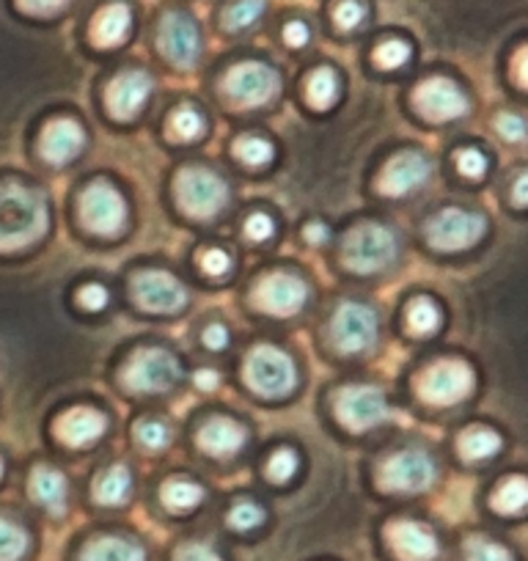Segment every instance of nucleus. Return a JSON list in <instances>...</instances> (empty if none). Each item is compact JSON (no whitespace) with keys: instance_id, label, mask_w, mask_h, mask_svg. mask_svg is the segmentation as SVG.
<instances>
[{"instance_id":"nucleus-20","label":"nucleus","mask_w":528,"mask_h":561,"mask_svg":"<svg viewBox=\"0 0 528 561\" xmlns=\"http://www.w3.org/2000/svg\"><path fill=\"white\" fill-rule=\"evenodd\" d=\"M85 133L74 118H53L42 133V158L53 165H64L80 154Z\"/></svg>"},{"instance_id":"nucleus-3","label":"nucleus","mask_w":528,"mask_h":561,"mask_svg":"<svg viewBox=\"0 0 528 561\" xmlns=\"http://www.w3.org/2000/svg\"><path fill=\"white\" fill-rule=\"evenodd\" d=\"M473 386H477V375L466 360L446 358L429 366L418 380V393L433 408H451V404L462 402L471 397Z\"/></svg>"},{"instance_id":"nucleus-11","label":"nucleus","mask_w":528,"mask_h":561,"mask_svg":"<svg viewBox=\"0 0 528 561\" xmlns=\"http://www.w3.org/2000/svg\"><path fill=\"white\" fill-rule=\"evenodd\" d=\"M333 408H336V419L353 433H364V430L377 427L388 419L386 397L371 386L344 388V391H338Z\"/></svg>"},{"instance_id":"nucleus-46","label":"nucleus","mask_w":528,"mask_h":561,"mask_svg":"<svg viewBox=\"0 0 528 561\" xmlns=\"http://www.w3.org/2000/svg\"><path fill=\"white\" fill-rule=\"evenodd\" d=\"M245 231H248V237H251V240L262 242V240H271L273 231H276V224L271 220V215L259 213V215H251V218H248Z\"/></svg>"},{"instance_id":"nucleus-14","label":"nucleus","mask_w":528,"mask_h":561,"mask_svg":"<svg viewBox=\"0 0 528 561\" xmlns=\"http://www.w3.org/2000/svg\"><path fill=\"white\" fill-rule=\"evenodd\" d=\"M309 289L303 280L292 273H271L262 278L253 289V300L259 309L271 311L276 317H292L303 309Z\"/></svg>"},{"instance_id":"nucleus-8","label":"nucleus","mask_w":528,"mask_h":561,"mask_svg":"<svg viewBox=\"0 0 528 561\" xmlns=\"http://www.w3.org/2000/svg\"><path fill=\"white\" fill-rule=\"evenodd\" d=\"M278 89H282L278 72L264 64H237L223 78L226 96L240 107L267 105L276 100Z\"/></svg>"},{"instance_id":"nucleus-54","label":"nucleus","mask_w":528,"mask_h":561,"mask_svg":"<svg viewBox=\"0 0 528 561\" xmlns=\"http://www.w3.org/2000/svg\"><path fill=\"white\" fill-rule=\"evenodd\" d=\"M306 240H309V242H322V240H325V226H322V224L306 226Z\"/></svg>"},{"instance_id":"nucleus-12","label":"nucleus","mask_w":528,"mask_h":561,"mask_svg":"<svg viewBox=\"0 0 528 561\" xmlns=\"http://www.w3.org/2000/svg\"><path fill=\"white\" fill-rule=\"evenodd\" d=\"M133 298L141 309L171 314V311H180L185 306L187 293L180 280L165 270H141L133 278Z\"/></svg>"},{"instance_id":"nucleus-44","label":"nucleus","mask_w":528,"mask_h":561,"mask_svg":"<svg viewBox=\"0 0 528 561\" xmlns=\"http://www.w3.org/2000/svg\"><path fill=\"white\" fill-rule=\"evenodd\" d=\"M20 9L34 18H50V14H58L61 9H67L72 0H18Z\"/></svg>"},{"instance_id":"nucleus-21","label":"nucleus","mask_w":528,"mask_h":561,"mask_svg":"<svg viewBox=\"0 0 528 561\" xmlns=\"http://www.w3.org/2000/svg\"><path fill=\"white\" fill-rule=\"evenodd\" d=\"M107 427V419L100 410L91 408H72L64 415H58L56 421V435L61 444L74 446V449H83V446L94 444Z\"/></svg>"},{"instance_id":"nucleus-7","label":"nucleus","mask_w":528,"mask_h":561,"mask_svg":"<svg viewBox=\"0 0 528 561\" xmlns=\"http://www.w3.org/2000/svg\"><path fill=\"white\" fill-rule=\"evenodd\" d=\"M245 382L262 397H284L298 382V371L282 350L256 347L245 360Z\"/></svg>"},{"instance_id":"nucleus-29","label":"nucleus","mask_w":528,"mask_h":561,"mask_svg":"<svg viewBox=\"0 0 528 561\" xmlns=\"http://www.w3.org/2000/svg\"><path fill=\"white\" fill-rule=\"evenodd\" d=\"M526 501H528L526 479L512 477L493 493V510L501 512V515H517V512L526 510Z\"/></svg>"},{"instance_id":"nucleus-5","label":"nucleus","mask_w":528,"mask_h":561,"mask_svg":"<svg viewBox=\"0 0 528 561\" xmlns=\"http://www.w3.org/2000/svg\"><path fill=\"white\" fill-rule=\"evenodd\" d=\"M176 198L187 215L207 220L229 204V185L213 171L185 169L176 176Z\"/></svg>"},{"instance_id":"nucleus-17","label":"nucleus","mask_w":528,"mask_h":561,"mask_svg":"<svg viewBox=\"0 0 528 561\" xmlns=\"http://www.w3.org/2000/svg\"><path fill=\"white\" fill-rule=\"evenodd\" d=\"M152 78L141 69H129V72H122L113 78V83L107 85V111H111L113 118H127L138 116L141 107L147 105L149 94H152Z\"/></svg>"},{"instance_id":"nucleus-40","label":"nucleus","mask_w":528,"mask_h":561,"mask_svg":"<svg viewBox=\"0 0 528 561\" xmlns=\"http://www.w3.org/2000/svg\"><path fill=\"white\" fill-rule=\"evenodd\" d=\"M333 18H336L338 28L353 31L364 23L366 9H364V3H358V0H342V3L336 7V14H333Z\"/></svg>"},{"instance_id":"nucleus-2","label":"nucleus","mask_w":528,"mask_h":561,"mask_svg":"<svg viewBox=\"0 0 528 561\" xmlns=\"http://www.w3.org/2000/svg\"><path fill=\"white\" fill-rule=\"evenodd\" d=\"M342 256L353 273H380L397 259V237L382 224H360L344 240Z\"/></svg>"},{"instance_id":"nucleus-9","label":"nucleus","mask_w":528,"mask_h":561,"mask_svg":"<svg viewBox=\"0 0 528 561\" xmlns=\"http://www.w3.org/2000/svg\"><path fill=\"white\" fill-rule=\"evenodd\" d=\"M377 482L386 493H418L435 482V466L424 451L405 449L382 460Z\"/></svg>"},{"instance_id":"nucleus-52","label":"nucleus","mask_w":528,"mask_h":561,"mask_svg":"<svg viewBox=\"0 0 528 561\" xmlns=\"http://www.w3.org/2000/svg\"><path fill=\"white\" fill-rule=\"evenodd\" d=\"M526 202H528V176L517 174V180H515V204H517V207H526Z\"/></svg>"},{"instance_id":"nucleus-27","label":"nucleus","mask_w":528,"mask_h":561,"mask_svg":"<svg viewBox=\"0 0 528 561\" xmlns=\"http://www.w3.org/2000/svg\"><path fill=\"white\" fill-rule=\"evenodd\" d=\"M501 449V435L490 427H468L460 435V451L466 460H490Z\"/></svg>"},{"instance_id":"nucleus-39","label":"nucleus","mask_w":528,"mask_h":561,"mask_svg":"<svg viewBox=\"0 0 528 561\" xmlns=\"http://www.w3.org/2000/svg\"><path fill=\"white\" fill-rule=\"evenodd\" d=\"M262 520H264V512L259 510L256 504H251V501H242V504H237L234 510L229 512V523L237 528V531L256 528Z\"/></svg>"},{"instance_id":"nucleus-6","label":"nucleus","mask_w":528,"mask_h":561,"mask_svg":"<svg viewBox=\"0 0 528 561\" xmlns=\"http://www.w3.org/2000/svg\"><path fill=\"white\" fill-rule=\"evenodd\" d=\"M80 218L94 234L116 237L127 226V204L111 182L96 180L80 196Z\"/></svg>"},{"instance_id":"nucleus-33","label":"nucleus","mask_w":528,"mask_h":561,"mask_svg":"<svg viewBox=\"0 0 528 561\" xmlns=\"http://www.w3.org/2000/svg\"><path fill=\"white\" fill-rule=\"evenodd\" d=\"M264 7H267L264 0H234V3L223 12V25L229 31L248 28V25H253L262 18Z\"/></svg>"},{"instance_id":"nucleus-53","label":"nucleus","mask_w":528,"mask_h":561,"mask_svg":"<svg viewBox=\"0 0 528 561\" xmlns=\"http://www.w3.org/2000/svg\"><path fill=\"white\" fill-rule=\"evenodd\" d=\"M526 47L523 50H517L515 56V78H517V85H526Z\"/></svg>"},{"instance_id":"nucleus-50","label":"nucleus","mask_w":528,"mask_h":561,"mask_svg":"<svg viewBox=\"0 0 528 561\" xmlns=\"http://www.w3.org/2000/svg\"><path fill=\"white\" fill-rule=\"evenodd\" d=\"M284 39L292 47H303L306 42H309V28H306L303 23H289L287 28H284Z\"/></svg>"},{"instance_id":"nucleus-36","label":"nucleus","mask_w":528,"mask_h":561,"mask_svg":"<svg viewBox=\"0 0 528 561\" xmlns=\"http://www.w3.org/2000/svg\"><path fill=\"white\" fill-rule=\"evenodd\" d=\"M204 133V118L198 116L193 107H180L171 116V138L176 140H193Z\"/></svg>"},{"instance_id":"nucleus-19","label":"nucleus","mask_w":528,"mask_h":561,"mask_svg":"<svg viewBox=\"0 0 528 561\" xmlns=\"http://www.w3.org/2000/svg\"><path fill=\"white\" fill-rule=\"evenodd\" d=\"M388 542L402 561H433L438 556V539L416 520H397L388 526Z\"/></svg>"},{"instance_id":"nucleus-47","label":"nucleus","mask_w":528,"mask_h":561,"mask_svg":"<svg viewBox=\"0 0 528 561\" xmlns=\"http://www.w3.org/2000/svg\"><path fill=\"white\" fill-rule=\"evenodd\" d=\"M78 304L89 311H102L107 304V289L100 287V284H89L78 293Z\"/></svg>"},{"instance_id":"nucleus-4","label":"nucleus","mask_w":528,"mask_h":561,"mask_svg":"<svg viewBox=\"0 0 528 561\" xmlns=\"http://www.w3.org/2000/svg\"><path fill=\"white\" fill-rule=\"evenodd\" d=\"M180 360H176L169 350L147 347L138 350V353L133 355V360H129L127 369H124L122 382L129 391L163 393L180 380Z\"/></svg>"},{"instance_id":"nucleus-43","label":"nucleus","mask_w":528,"mask_h":561,"mask_svg":"<svg viewBox=\"0 0 528 561\" xmlns=\"http://www.w3.org/2000/svg\"><path fill=\"white\" fill-rule=\"evenodd\" d=\"M457 169H460V174L477 180V176H482L484 169H487V160H484V154L477 152V149H462V152H457Z\"/></svg>"},{"instance_id":"nucleus-41","label":"nucleus","mask_w":528,"mask_h":561,"mask_svg":"<svg viewBox=\"0 0 528 561\" xmlns=\"http://www.w3.org/2000/svg\"><path fill=\"white\" fill-rule=\"evenodd\" d=\"M295 471H298V457L289 449L278 451V455L267 462V477H271L273 482H287V479L295 477Z\"/></svg>"},{"instance_id":"nucleus-24","label":"nucleus","mask_w":528,"mask_h":561,"mask_svg":"<svg viewBox=\"0 0 528 561\" xmlns=\"http://www.w3.org/2000/svg\"><path fill=\"white\" fill-rule=\"evenodd\" d=\"M31 495L36 504L47 506L50 512H61L64 501H67V479L50 466H39L31 473Z\"/></svg>"},{"instance_id":"nucleus-15","label":"nucleus","mask_w":528,"mask_h":561,"mask_svg":"<svg viewBox=\"0 0 528 561\" xmlns=\"http://www.w3.org/2000/svg\"><path fill=\"white\" fill-rule=\"evenodd\" d=\"M158 45L160 53H163L171 64H176V67H191L198 58V53H202V36H198L191 18H185V14L180 12H171L165 14L163 23H160Z\"/></svg>"},{"instance_id":"nucleus-32","label":"nucleus","mask_w":528,"mask_h":561,"mask_svg":"<svg viewBox=\"0 0 528 561\" xmlns=\"http://www.w3.org/2000/svg\"><path fill=\"white\" fill-rule=\"evenodd\" d=\"M28 553V534L18 523L0 517V561H23Z\"/></svg>"},{"instance_id":"nucleus-18","label":"nucleus","mask_w":528,"mask_h":561,"mask_svg":"<svg viewBox=\"0 0 528 561\" xmlns=\"http://www.w3.org/2000/svg\"><path fill=\"white\" fill-rule=\"evenodd\" d=\"M429 171H433V165L422 152H400L397 158L388 160L380 180H377V187L386 196H408L429 180Z\"/></svg>"},{"instance_id":"nucleus-1","label":"nucleus","mask_w":528,"mask_h":561,"mask_svg":"<svg viewBox=\"0 0 528 561\" xmlns=\"http://www.w3.org/2000/svg\"><path fill=\"white\" fill-rule=\"evenodd\" d=\"M50 213L39 191L20 182L0 185V253L23 251L45 237Z\"/></svg>"},{"instance_id":"nucleus-31","label":"nucleus","mask_w":528,"mask_h":561,"mask_svg":"<svg viewBox=\"0 0 528 561\" xmlns=\"http://www.w3.org/2000/svg\"><path fill=\"white\" fill-rule=\"evenodd\" d=\"M306 96L314 107H331L338 96V78L333 69H317L309 78V85H306Z\"/></svg>"},{"instance_id":"nucleus-51","label":"nucleus","mask_w":528,"mask_h":561,"mask_svg":"<svg viewBox=\"0 0 528 561\" xmlns=\"http://www.w3.org/2000/svg\"><path fill=\"white\" fill-rule=\"evenodd\" d=\"M218 382H220L218 371H213V369H204V371H198V375H196V386L204 388V391H213Z\"/></svg>"},{"instance_id":"nucleus-37","label":"nucleus","mask_w":528,"mask_h":561,"mask_svg":"<svg viewBox=\"0 0 528 561\" xmlns=\"http://www.w3.org/2000/svg\"><path fill=\"white\" fill-rule=\"evenodd\" d=\"M466 559L468 561H512V553L506 548H501L498 542H493V539L473 537L468 539Z\"/></svg>"},{"instance_id":"nucleus-38","label":"nucleus","mask_w":528,"mask_h":561,"mask_svg":"<svg viewBox=\"0 0 528 561\" xmlns=\"http://www.w3.org/2000/svg\"><path fill=\"white\" fill-rule=\"evenodd\" d=\"M411 58V45L400 39H391V42H382L380 47L375 50V61L380 69H397Z\"/></svg>"},{"instance_id":"nucleus-25","label":"nucleus","mask_w":528,"mask_h":561,"mask_svg":"<svg viewBox=\"0 0 528 561\" xmlns=\"http://www.w3.org/2000/svg\"><path fill=\"white\" fill-rule=\"evenodd\" d=\"M83 561H147V556L129 539L100 537L83 550Z\"/></svg>"},{"instance_id":"nucleus-28","label":"nucleus","mask_w":528,"mask_h":561,"mask_svg":"<svg viewBox=\"0 0 528 561\" xmlns=\"http://www.w3.org/2000/svg\"><path fill=\"white\" fill-rule=\"evenodd\" d=\"M160 499H163L165 510L171 512H187L193 506H198L204 501V490L196 482H187V479H171L160 490Z\"/></svg>"},{"instance_id":"nucleus-30","label":"nucleus","mask_w":528,"mask_h":561,"mask_svg":"<svg viewBox=\"0 0 528 561\" xmlns=\"http://www.w3.org/2000/svg\"><path fill=\"white\" fill-rule=\"evenodd\" d=\"M438 325L440 311L429 298H416L408 306V328H411L413 336H429V333L438 331Z\"/></svg>"},{"instance_id":"nucleus-34","label":"nucleus","mask_w":528,"mask_h":561,"mask_svg":"<svg viewBox=\"0 0 528 561\" xmlns=\"http://www.w3.org/2000/svg\"><path fill=\"white\" fill-rule=\"evenodd\" d=\"M234 149H237V158H240L245 165H253V169H259V165L271 163L273 160V144L271 140L256 138V135L240 138Z\"/></svg>"},{"instance_id":"nucleus-23","label":"nucleus","mask_w":528,"mask_h":561,"mask_svg":"<svg viewBox=\"0 0 528 561\" xmlns=\"http://www.w3.org/2000/svg\"><path fill=\"white\" fill-rule=\"evenodd\" d=\"M129 23H133V14L124 3H111V7L102 9L94 18L91 25V39L96 47H116L127 39Z\"/></svg>"},{"instance_id":"nucleus-42","label":"nucleus","mask_w":528,"mask_h":561,"mask_svg":"<svg viewBox=\"0 0 528 561\" xmlns=\"http://www.w3.org/2000/svg\"><path fill=\"white\" fill-rule=\"evenodd\" d=\"M495 127H498L501 138L512 140V144H520V140L526 138V122H523L517 113H501V116L495 118Z\"/></svg>"},{"instance_id":"nucleus-48","label":"nucleus","mask_w":528,"mask_h":561,"mask_svg":"<svg viewBox=\"0 0 528 561\" xmlns=\"http://www.w3.org/2000/svg\"><path fill=\"white\" fill-rule=\"evenodd\" d=\"M176 561H220V556L215 553L207 545H185L176 556Z\"/></svg>"},{"instance_id":"nucleus-55","label":"nucleus","mask_w":528,"mask_h":561,"mask_svg":"<svg viewBox=\"0 0 528 561\" xmlns=\"http://www.w3.org/2000/svg\"><path fill=\"white\" fill-rule=\"evenodd\" d=\"M0 477H3V462H0Z\"/></svg>"},{"instance_id":"nucleus-13","label":"nucleus","mask_w":528,"mask_h":561,"mask_svg":"<svg viewBox=\"0 0 528 561\" xmlns=\"http://www.w3.org/2000/svg\"><path fill=\"white\" fill-rule=\"evenodd\" d=\"M331 339L338 353H364L377 342L375 311L360 304H344L333 317Z\"/></svg>"},{"instance_id":"nucleus-35","label":"nucleus","mask_w":528,"mask_h":561,"mask_svg":"<svg viewBox=\"0 0 528 561\" xmlns=\"http://www.w3.org/2000/svg\"><path fill=\"white\" fill-rule=\"evenodd\" d=\"M136 438H138V444L144 446V449L158 451V449H165V446H169L171 433H169V427H165L163 421L144 419V421H138V424H136Z\"/></svg>"},{"instance_id":"nucleus-45","label":"nucleus","mask_w":528,"mask_h":561,"mask_svg":"<svg viewBox=\"0 0 528 561\" xmlns=\"http://www.w3.org/2000/svg\"><path fill=\"white\" fill-rule=\"evenodd\" d=\"M202 267L207 275L220 278V275L229 273V267H231L229 253L220 251V248H209V251H204V256H202Z\"/></svg>"},{"instance_id":"nucleus-10","label":"nucleus","mask_w":528,"mask_h":561,"mask_svg":"<svg viewBox=\"0 0 528 561\" xmlns=\"http://www.w3.org/2000/svg\"><path fill=\"white\" fill-rule=\"evenodd\" d=\"M482 215L468 213V209H444L427 224V240L435 251H462V248L477 245L484 237Z\"/></svg>"},{"instance_id":"nucleus-16","label":"nucleus","mask_w":528,"mask_h":561,"mask_svg":"<svg viewBox=\"0 0 528 561\" xmlns=\"http://www.w3.org/2000/svg\"><path fill=\"white\" fill-rule=\"evenodd\" d=\"M416 107L429 122H451L468 113V96L451 80L433 78L416 89Z\"/></svg>"},{"instance_id":"nucleus-26","label":"nucleus","mask_w":528,"mask_h":561,"mask_svg":"<svg viewBox=\"0 0 528 561\" xmlns=\"http://www.w3.org/2000/svg\"><path fill=\"white\" fill-rule=\"evenodd\" d=\"M129 488H133V477L124 466H113L107 471L100 473L94 484V499L105 506L124 504L129 495Z\"/></svg>"},{"instance_id":"nucleus-22","label":"nucleus","mask_w":528,"mask_h":561,"mask_svg":"<svg viewBox=\"0 0 528 561\" xmlns=\"http://www.w3.org/2000/svg\"><path fill=\"white\" fill-rule=\"evenodd\" d=\"M198 444L204 451L215 457H231L245 446V427L237 421L223 419H209L202 430H198Z\"/></svg>"},{"instance_id":"nucleus-49","label":"nucleus","mask_w":528,"mask_h":561,"mask_svg":"<svg viewBox=\"0 0 528 561\" xmlns=\"http://www.w3.org/2000/svg\"><path fill=\"white\" fill-rule=\"evenodd\" d=\"M204 344H207L209 350H223L226 344H229V331H226L223 325H209L207 331H204Z\"/></svg>"}]
</instances>
